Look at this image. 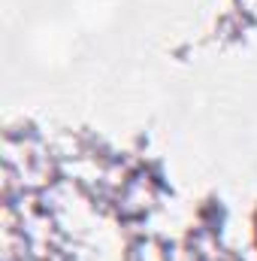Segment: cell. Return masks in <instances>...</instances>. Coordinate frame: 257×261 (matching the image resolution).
Wrapping results in <instances>:
<instances>
[{"label": "cell", "mask_w": 257, "mask_h": 261, "mask_svg": "<svg viewBox=\"0 0 257 261\" xmlns=\"http://www.w3.org/2000/svg\"><path fill=\"white\" fill-rule=\"evenodd\" d=\"M254 237H257V216H254Z\"/></svg>", "instance_id": "obj_1"}]
</instances>
